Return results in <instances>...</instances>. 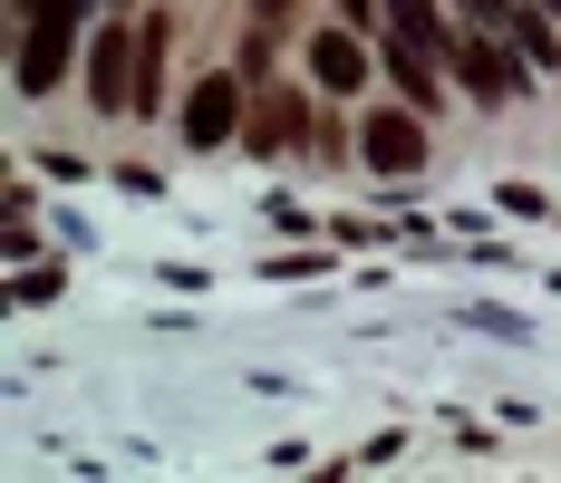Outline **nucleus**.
Here are the masks:
<instances>
[{"mask_svg":"<svg viewBox=\"0 0 561 483\" xmlns=\"http://www.w3.org/2000/svg\"><path fill=\"white\" fill-rule=\"evenodd\" d=\"M88 107L98 116L136 107V30H98L88 39Z\"/></svg>","mask_w":561,"mask_h":483,"instance_id":"obj_1","label":"nucleus"},{"mask_svg":"<svg viewBox=\"0 0 561 483\" xmlns=\"http://www.w3.org/2000/svg\"><path fill=\"white\" fill-rule=\"evenodd\" d=\"M426 107H378L368 126H358V156L378 164V174H416L426 164V126H416Z\"/></svg>","mask_w":561,"mask_h":483,"instance_id":"obj_2","label":"nucleus"},{"mask_svg":"<svg viewBox=\"0 0 561 483\" xmlns=\"http://www.w3.org/2000/svg\"><path fill=\"white\" fill-rule=\"evenodd\" d=\"M455 68H465V88H474V97H484V107H494V97H513V88H523V49H504V39H494V30H465V39H455Z\"/></svg>","mask_w":561,"mask_h":483,"instance_id":"obj_3","label":"nucleus"},{"mask_svg":"<svg viewBox=\"0 0 561 483\" xmlns=\"http://www.w3.org/2000/svg\"><path fill=\"white\" fill-rule=\"evenodd\" d=\"M232 116H242V78H194V97H184V146H224Z\"/></svg>","mask_w":561,"mask_h":483,"instance_id":"obj_4","label":"nucleus"},{"mask_svg":"<svg viewBox=\"0 0 561 483\" xmlns=\"http://www.w3.org/2000/svg\"><path fill=\"white\" fill-rule=\"evenodd\" d=\"M310 78H320V88H358V78H368V49H358L348 30H320V39H310Z\"/></svg>","mask_w":561,"mask_h":483,"instance_id":"obj_5","label":"nucleus"},{"mask_svg":"<svg viewBox=\"0 0 561 483\" xmlns=\"http://www.w3.org/2000/svg\"><path fill=\"white\" fill-rule=\"evenodd\" d=\"M504 39H513V49H523V58H533V68H552V58H561V39H552V20H542V10H523V0H513Z\"/></svg>","mask_w":561,"mask_h":483,"instance_id":"obj_6","label":"nucleus"},{"mask_svg":"<svg viewBox=\"0 0 561 483\" xmlns=\"http://www.w3.org/2000/svg\"><path fill=\"white\" fill-rule=\"evenodd\" d=\"M388 20H397V39H416V49H436V58L455 49L446 30H436V0H388Z\"/></svg>","mask_w":561,"mask_h":483,"instance_id":"obj_7","label":"nucleus"},{"mask_svg":"<svg viewBox=\"0 0 561 483\" xmlns=\"http://www.w3.org/2000/svg\"><path fill=\"white\" fill-rule=\"evenodd\" d=\"M465 10H474V20H513V0H465Z\"/></svg>","mask_w":561,"mask_h":483,"instance_id":"obj_8","label":"nucleus"},{"mask_svg":"<svg viewBox=\"0 0 561 483\" xmlns=\"http://www.w3.org/2000/svg\"><path fill=\"white\" fill-rule=\"evenodd\" d=\"M339 10H348V20H368V0H339Z\"/></svg>","mask_w":561,"mask_h":483,"instance_id":"obj_9","label":"nucleus"},{"mask_svg":"<svg viewBox=\"0 0 561 483\" xmlns=\"http://www.w3.org/2000/svg\"><path fill=\"white\" fill-rule=\"evenodd\" d=\"M542 10H561V0H542Z\"/></svg>","mask_w":561,"mask_h":483,"instance_id":"obj_10","label":"nucleus"}]
</instances>
